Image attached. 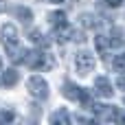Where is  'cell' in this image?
I'll list each match as a JSON object with an SVG mask.
<instances>
[{
    "label": "cell",
    "instance_id": "cell-21",
    "mask_svg": "<svg viewBox=\"0 0 125 125\" xmlns=\"http://www.w3.org/2000/svg\"><path fill=\"white\" fill-rule=\"evenodd\" d=\"M7 9V4H4V0H0V11H4Z\"/></svg>",
    "mask_w": 125,
    "mask_h": 125
},
{
    "label": "cell",
    "instance_id": "cell-2",
    "mask_svg": "<svg viewBox=\"0 0 125 125\" xmlns=\"http://www.w3.org/2000/svg\"><path fill=\"white\" fill-rule=\"evenodd\" d=\"M26 90H29V94H31L33 99H37V101L48 99V83H46V79H42L40 75L29 77V81H26Z\"/></svg>",
    "mask_w": 125,
    "mask_h": 125
},
{
    "label": "cell",
    "instance_id": "cell-9",
    "mask_svg": "<svg viewBox=\"0 0 125 125\" xmlns=\"http://www.w3.org/2000/svg\"><path fill=\"white\" fill-rule=\"evenodd\" d=\"M13 15L22 22V24H29L33 20V11L29 7H13Z\"/></svg>",
    "mask_w": 125,
    "mask_h": 125
},
{
    "label": "cell",
    "instance_id": "cell-4",
    "mask_svg": "<svg viewBox=\"0 0 125 125\" xmlns=\"http://www.w3.org/2000/svg\"><path fill=\"white\" fill-rule=\"evenodd\" d=\"M94 88H97V94H99V97H103V99L114 97V88H112V83L108 81V77H103V75L94 79Z\"/></svg>",
    "mask_w": 125,
    "mask_h": 125
},
{
    "label": "cell",
    "instance_id": "cell-10",
    "mask_svg": "<svg viewBox=\"0 0 125 125\" xmlns=\"http://www.w3.org/2000/svg\"><path fill=\"white\" fill-rule=\"evenodd\" d=\"M18 81H20V73H18L15 68H9V70L2 73V83H4V86L11 88V86H15Z\"/></svg>",
    "mask_w": 125,
    "mask_h": 125
},
{
    "label": "cell",
    "instance_id": "cell-20",
    "mask_svg": "<svg viewBox=\"0 0 125 125\" xmlns=\"http://www.w3.org/2000/svg\"><path fill=\"white\" fill-rule=\"evenodd\" d=\"M116 88H119V90H125V75H121V77L116 79Z\"/></svg>",
    "mask_w": 125,
    "mask_h": 125
},
{
    "label": "cell",
    "instance_id": "cell-22",
    "mask_svg": "<svg viewBox=\"0 0 125 125\" xmlns=\"http://www.w3.org/2000/svg\"><path fill=\"white\" fill-rule=\"evenodd\" d=\"M51 2H55V4H62V2H64V0H51Z\"/></svg>",
    "mask_w": 125,
    "mask_h": 125
},
{
    "label": "cell",
    "instance_id": "cell-11",
    "mask_svg": "<svg viewBox=\"0 0 125 125\" xmlns=\"http://www.w3.org/2000/svg\"><path fill=\"white\" fill-rule=\"evenodd\" d=\"M94 46H97L99 55H103V57H105V53H108V48H110L112 44H110V37H105V35H101V33H99V35L94 37Z\"/></svg>",
    "mask_w": 125,
    "mask_h": 125
},
{
    "label": "cell",
    "instance_id": "cell-3",
    "mask_svg": "<svg viewBox=\"0 0 125 125\" xmlns=\"http://www.w3.org/2000/svg\"><path fill=\"white\" fill-rule=\"evenodd\" d=\"M75 66H77V73H79L81 77L90 75V73L94 70V55L88 53V51L77 53V57H75Z\"/></svg>",
    "mask_w": 125,
    "mask_h": 125
},
{
    "label": "cell",
    "instance_id": "cell-7",
    "mask_svg": "<svg viewBox=\"0 0 125 125\" xmlns=\"http://www.w3.org/2000/svg\"><path fill=\"white\" fill-rule=\"evenodd\" d=\"M79 24L83 29H99L101 26V20L97 15H92V13H81L79 15Z\"/></svg>",
    "mask_w": 125,
    "mask_h": 125
},
{
    "label": "cell",
    "instance_id": "cell-6",
    "mask_svg": "<svg viewBox=\"0 0 125 125\" xmlns=\"http://www.w3.org/2000/svg\"><path fill=\"white\" fill-rule=\"evenodd\" d=\"M79 94H81V88L73 81H66L62 86V97L64 99H70V101H79Z\"/></svg>",
    "mask_w": 125,
    "mask_h": 125
},
{
    "label": "cell",
    "instance_id": "cell-19",
    "mask_svg": "<svg viewBox=\"0 0 125 125\" xmlns=\"http://www.w3.org/2000/svg\"><path fill=\"white\" fill-rule=\"evenodd\" d=\"M103 2H105L110 9H116V7H121V4H123V0H103Z\"/></svg>",
    "mask_w": 125,
    "mask_h": 125
},
{
    "label": "cell",
    "instance_id": "cell-14",
    "mask_svg": "<svg viewBox=\"0 0 125 125\" xmlns=\"http://www.w3.org/2000/svg\"><path fill=\"white\" fill-rule=\"evenodd\" d=\"M114 70L119 73V75H125V53H121V55H116L114 57Z\"/></svg>",
    "mask_w": 125,
    "mask_h": 125
},
{
    "label": "cell",
    "instance_id": "cell-23",
    "mask_svg": "<svg viewBox=\"0 0 125 125\" xmlns=\"http://www.w3.org/2000/svg\"><path fill=\"white\" fill-rule=\"evenodd\" d=\"M0 68H2V59H0Z\"/></svg>",
    "mask_w": 125,
    "mask_h": 125
},
{
    "label": "cell",
    "instance_id": "cell-18",
    "mask_svg": "<svg viewBox=\"0 0 125 125\" xmlns=\"http://www.w3.org/2000/svg\"><path fill=\"white\" fill-rule=\"evenodd\" d=\"M13 119H15V114H13L11 110H2V112H0V123H11Z\"/></svg>",
    "mask_w": 125,
    "mask_h": 125
},
{
    "label": "cell",
    "instance_id": "cell-8",
    "mask_svg": "<svg viewBox=\"0 0 125 125\" xmlns=\"http://www.w3.org/2000/svg\"><path fill=\"white\" fill-rule=\"evenodd\" d=\"M55 37H57V42H59V44H64L68 37H73V29L68 26V22H64V24H57V26H55Z\"/></svg>",
    "mask_w": 125,
    "mask_h": 125
},
{
    "label": "cell",
    "instance_id": "cell-15",
    "mask_svg": "<svg viewBox=\"0 0 125 125\" xmlns=\"http://www.w3.org/2000/svg\"><path fill=\"white\" fill-rule=\"evenodd\" d=\"M29 40H31L33 44H40V46H48V40H44V37H42V33H40L37 29H35V31H31Z\"/></svg>",
    "mask_w": 125,
    "mask_h": 125
},
{
    "label": "cell",
    "instance_id": "cell-16",
    "mask_svg": "<svg viewBox=\"0 0 125 125\" xmlns=\"http://www.w3.org/2000/svg\"><path fill=\"white\" fill-rule=\"evenodd\" d=\"M48 18H51V24H53V26H57V24H64V22H66V13H64V11H55V13H51Z\"/></svg>",
    "mask_w": 125,
    "mask_h": 125
},
{
    "label": "cell",
    "instance_id": "cell-5",
    "mask_svg": "<svg viewBox=\"0 0 125 125\" xmlns=\"http://www.w3.org/2000/svg\"><path fill=\"white\" fill-rule=\"evenodd\" d=\"M44 55L46 53H42V51H33V53H26V66L31 68V70H40V68H44Z\"/></svg>",
    "mask_w": 125,
    "mask_h": 125
},
{
    "label": "cell",
    "instance_id": "cell-1",
    "mask_svg": "<svg viewBox=\"0 0 125 125\" xmlns=\"http://www.w3.org/2000/svg\"><path fill=\"white\" fill-rule=\"evenodd\" d=\"M0 40H2V46L7 48L9 57H11V55L20 48V46H18V29H15L11 22L2 24V29H0Z\"/></svg>",
    "mask_w": 125,
    "mask_h": 125
},
{
    "label": "cell",
    "instance_id": "cell-12",
    "mask_svg": "<svg viewBox=\"0 0 125 125\" xmlns=\"http://www.w3.org/2000/svg\"><path fill=\"white\" fill-rule=\"evenodd\" d=\"M110 44H112V48H121L125 44V37H123V29H112V33H110Z\"/></svg>",
    "mask_w": 125,
    "mask_h": 125
},
{
    "label": "cell",
    "instance_id": "cell-17",
    "mask_svg": "<svg viewBox=\"0 0 125 125\" xmlns=\"http://www.w3.org/2000/svg\"><path fill=\"white\" fill-rule=\"evenodd\" d=\"M79 101H81V105H83V108H90V105H92V97H90V92L81 88V94H79Z\"/></svg>",
    "mask_w": 125,
    "mask_h": 125
},
{
    "label": "cell",
    "instance_id": "cell-13",
    "mask_svg": "<svg viewBox=\"0 0 125 125\" xmlns=\"http://www.w3.org/2000/svg\"><path fill=\"white\" fill-rule=\"evenodd\" d=\"M51 123H70V114L66 112V110H57L53 116H51Z\"/></svg>",
    "mask_w": 125,
    "mask_h": 125
}]
</instances>
